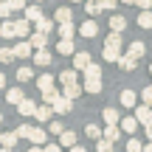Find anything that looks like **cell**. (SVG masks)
<instances>
[{"instance_id":"21","label":"cell","mask_w":152,"mask_h":152,"mask_svg":"<svg viewBox=\"0 0 152 152\" xmlns=\"http://www.w3.org/2000/svg\"><path fill=\"white\" fill-rule=\"evenodd\" d=\"M73 144H76V132H71V130H62V132H59V147H68V149H71Z\"/></svg>"},{"instance_id":"18","label":"cell","mask_w":152,"mask_h":152,"mask_svg":"<svg viewBox=\"0 0 152 152\" xmlns=\"http://www.w3.org/2000/svg\"><path fill=\"white\" fill-rule=\"evenodd\" d=\"M17 141H20V138H17V132H0V144H3L6 149H14Z\"/></svg>"},{"instance_id":"16","label":"cell","mask_w":152,"mask_h":152,"mask_svg":"<svg viewBox=\"0 0 152 152\" xmlns=\"http://www.w3.org/2000/svg\"><path fill=\"white\" fill-rule=\"evenodd\" d=\"M71 20H73V11L68 9V6H59V9H56V14H54V23L59 26V23H71Z\"/></svg>"},{"instance_id":"34","label":"cell","mask_w":152,"mask_h":152,"mask_svg":"<svg viewBox=\"0 0 152 152\" xmlns=\"http://www.w3.org/2000/svg\"><path fill=\"white\" fill-rule=\"evenodd\" d=\"M34 26H37V31H42V34H51V31H54V20H48V17H42V20L34 23Z\"/></svg>"},{"instance_id":"36","label":"cell","mask_w":152,"mask_h":152,"mask_svg":"<svg viewBox=\"0 0 152 152\" xmlns=\"http://www.w3.org/2000/svg\"><path fill=\"white\" fill-rule=\"evenodd\" d=\"M59 93H62V90H56V87H51V90H45V93H42V102H45V104H54Z\"/></svg>"},{"instance_id":"33","label":"cell","mask_w":152,"mask_h":152,"mask_svg":"<svg viewBox=\"0 0 152 152\" xmlns=\"http://www.w3.org/2000/svg\"><path fill=\"white\" fill-rule=\"evenodd\" d=\"M85 11H87L90 17L102 14V6H99V0H85Z\"/></svg>"},{"instance_id":"27","label":"cell","mask_w":152,"mask_h":152,"mask_svg":"<svg viewBox=\"0 0 152 152\" xmlns=\"http://www.w3.org/2000/svg\"><path fill=\"white\" fill-rule=\"evenodd\" d=\"M118 102L124 104V107H135V104H138V96H135L132 90H124V93L118 96Z\"/></svg>"},{"instance_id":"10","label":"cell","mask_w":152,"mask_h":152,"mask_svg":"<svg viewBox=\"0 0 152 152\" xmlns=\"http://www.w3.org/2000/svg\"><path fill=\"white\" fill-rule=\"evenodd\" d=\"M28 141H34V147H39V144L48 141V132H45L42 127H31V132H28Z\"/></svg>"},{"instance_id":"43","label":"cell","mask_w":152,"mask_h":152,"mask_svg":"<svg viewBox=\"0 0 152 152\" xmlns=\"http://www.w3.org/2000/svg\"><path fill=\"white\" fill-rule=\"evenodd\" d=\"M17 138H28V132H31V127H28V124H20V127H17Z\"/></svg>"},{"instance_id":"55","label":"cell","mask_w":152,"mask_h":152,"mask_svg":"<svg viewBox=\"0 0 152 152\" xmlns=\"http://www.w3.org/2000/svg\"><path fill=\"white\" fill-rule=\"evenodd\" d=\"M0 152H14V149H6V147H0Z\"/></svg>"},{"instance_id":"39","label":"cell","mask_w":152,"mask_h":152,"mask_svg":"<svg viewBox=\"0 0 152 152\" xmlns=\"http://www.w3.org/2000/svg\"><path fill=\"white\" fill-rule=\"evenodd\" d=\"M62 130H65V127H62V121H59V118H54V121H48V132H51V135H59Z\"/></svg>"},{"instance_id":"17","label":"cell","mask_w":152,"mask_h":152,"mask_svg":"<svg viewBox=\"0 0 152 152\" xmlns=\"http://www.w3.org/2000/svg\"><path fill=\"white\" fill-rule=\"evenodd\" d=\"M82 93H85V90H82V85H79V82H73V85H65L62 96H65V99H71V102H73V99H79Z\"/></svg>"},{"instance_id":"20","label":"cell","mask_w":152,"mask_h":152,"mask_svg":"<svg viewBox=\"0 0 152 152\" xmlns=\"http://www.w3.org/2000/svg\"><path fill=\"white\" fill-rule=\"evenodd\" d=\"M56 51H59L62 56H73L76 51H73V39H59L56 42Z\"/></svg>"},{"instance_id":"38","label":"cell","mask_w":152,"mask_h":152,"mask_svg":"<svg viewBox=\"0 0 152 152\" xmlns=\"http://www.w3.org/2000/svg\"><path fill=\"white\" fill-rule=\"evenodd\" d=\"M0 62H14V51H11L9 45H3V48H0Z\"/></svg>"},{"instance_id":"3","label":"cell","mask_w":152,"mask_h":152,"mask_svg":"<svg viewBox=\"0 0 152 152\" xmlns=\"http://www.w3.org/2000/svg\"><path fill=\"white\" fill-rule=\"evenodd\" d=\"M34 118L42 121V124H45V121H51V118H54V107H51V104H37V110H34Z\"/></svg>"},{"instance_id":"54","label":"cell","mask_w":152,"mask_h":152,"mask_svg":"<svg viewBox=\"0 0 152 152\" xmlns=\"http://www.w3.org/2000/svg\"><path fill=\"white\" fill-rule=\"evenodd\" d=\"M28 152H42V147H31V149H28Z\"/></svg>"},{"instance_id":"41","label":"cell","mask_w":152,"mask_h":152,"mask_svg":"<svg viewBox=\"0 0 152 152\" xmlns=\"http://www.w3.org/2000/svg\"><path fill=\"white\" fill-rule=\"evenodd\" d=\"M141 147H144V144L141 141H138V138H127V152H141Z\"/></svg>"},{"instance_id":"9","label":"cell","mask_w":152,"mask_h":152,"mask_svg":"<svg viewBox=\"0 0 152 152\" xmlns=\"http://www.w3.org/2000/svg\"><path fill=\"white\" fill-rule=\"evenodd\" d=\"M11 26H14V37H28V31H31V23L23 17V20H11Z\"/></svg>"},{"instance_id":"11","label":"cell","mask_w":152,"mask_h":152,"mask_svg":"<svg viewBox=\"0 0 152 152\" xmlns=\"http://www.w3.org/2000/svg\"><path fill=\"white\" fill-rule=\"evenodd\" d=\"M23 99H26V93H23L20 87H9V90H6V102H9L11 107H17V104L23 102Z\"/></svg>"},{"instance_id":"50","label":"cell","mask_w":152,"mask_h":152,"mask_svg":"<svg viewBox=\"0 0 152 152\" xmlns=\"http://www.w3.org/2000/svg\"><path fill=\"white\" fill-rule=\"evenodd\" d=\"M71 152H87L85 147H79V144H73V147H71Z\"/></svg>"},{"instance_id":"23","label":"cell","mask_w":152,"mask_h":152,"mask_svg":"<svg viewBox=\"0 0 152 152\" xmlns=\"http://www.w3.org/2000/svg\"><path fill=\"white\" fill-rule=\"evenodd\" d=\"M127 54H130L132 59H141V56L147 54V45H144V42H132L130 48H127Z\"/></svg>"},{"instance_id":"8","label":"cell","mask_w":152,"mask_h":152,"mask_svg":"<svg viewBox=\"0 0 152 152\" xmlns=\"http://www.w3.org/2000/svg\"><path fill=\"white\" fill-rule=\"evenodd\" d=\"M17 110H20V115H23V118H31V115H34V110H37V102H34V99H23V102L17 104Z\"/></svg>"},{"instance_id":"53","label":"cell","mask_w":152,"mask_h":152,"mask_svg":"<svg viewBox=\"0 0 152 152\" xmlns=\"http://www.w3.org/2000/svg\"><path fill=\"white\" fill-rule=\"evenodd\" d=\"M118 3H124V6H135V0H118Z\"/></svg>"},{"instance_id":"30","label":"cell","mask_w":152,"mask_h":152,"mask_svg":"<svg viewBox=\"0 0 152 152\" xmlns=\"http://www.w3.org/2000/svg\"><path fill=\"white\" fill-rule=\"evenodd\" d=\"M0 37H3V39H14V26H11V20H3V26H0Z\"/></svg>"},{"instance_id":"44","label":"cell","mask_w":152,"mask_h":152,"mask_svg":"<svg viewBox=\"0 0 152 152\" xmlns=\"http://www.w3.org/2000/svg\"><path fill=\"white\" fill-rule=\"evenodd\" d=\"M141 99H144V104H149V107H152V87H149V85L144 87V93H141Z\"/></svg>"},{"instance_id":"49","label":"cell","mask_w":152,"mask_h":152,"mask_svg":"<svg viewBox=\"0 0 152 152\" xmlns=\"http://www.w3.org/2000/svg\"><path fill=\"white\" fill-rule=\"evenodd\" d=\"M144 130H147V138L152 141V124H144Z\"/></svg>"},{"instance_id":"48","label":"cell","mask_w":152,"mask_h":152,"mask_svg":"<svg viewBox=\"0 0 152 152\" xmlns=\"http://www.w3.org/2000/svg\"><path fill=\"white\" fill-rule=\"evenodd\" d=\"M42 152H59V144H45Z\"/></svg>"},{"instance_id":"25","label":"cell","mask_w":152,"mask_h":152,"mask_svg":"<svg viewBox=\"0 0 152 152\" xmlns=\"http://www.w3.org/2000/svg\"><path fill=\"white\" fill-rule=\"evenodd\" d=\"M135 65H138V59H132L130 54L118 56V68H121V71H135Z\"/></svg>"},{"instance_id":"12","label":"cell","mask_w":152,"mask_h":152,"mask_svg":"<svg viewBox=\"0 0 152 152\" xmlns=\"http://www.w3.org/2000/svg\"><path fill=\"white\" fill-rule=\"evenodd\" d=\"M76 31H79L82 37H96V34H99V26H96V20H85V23H82V28H76Z\"/></svg>"},{"instance_id":"56","label":"cell","mask_w":152,"mask_h":152,"mask_svg":"<svg viewBox=\"0 0 152 152\" xmlns=\"http://www.w3.org/2000/svg\"><path fill=\"white\" fill-rule=\"evenodd\" d=\"M71 3H85V0H71Z\"/></svg>"},{"instance_id":"40","label":"cell","mask_w":152,"mask_h":152,"mask_svg":"<svg viewBox=\"0 0 152 152\" xmlns=\"http://www.w3.org/2000/svg\"><path fill=\"white\" fill-rule=\"evenodd\" d=\"M87 138H96V141H99V138H102V127H99V124H87Z\"/></svg>"},{"instance_id":"4","label":"cell","mask_w":152,"mask_h":152,"mask_svg":"<svg viewBox=\"0 0 152 152\" xmlns=\"http://www.w3.org/2000/svg\"><path fill=\"white\" fill-rule=\"evenodd\" d=\"M11 51H14V59H28L34 54L31 42H17V45H11Z\"/></svg>"},{"instance_id":"7","label":"cell","mask_w":152,"mask_h":152,"mask_svg":"<svg viewBox=\"0 0 152 152\" xmlns=\"http://www.w3.org/2000/svg\"><path fill=\"white\" fill-rule=\"evenodd\" d=\"M87 65H90V54L87 51H76L73 54V71H85Z\"/></svg>"},{"instance_id":"46","label":"cell","mask_w":152,"mask_h":152,"mask_svg":"<svg viewBox=\"0 0 152 152\" xmlns=\"http://www.w3.org/2000/svg\"><path fill=\"white\" fill-rule=\"evenodd\" d=\"M9 6H11V11H23L26 9V0H9Z\"/></svg>"},{"instance_id":"24","label":"cell","mask_w":152,"mask_h":152,"mask_svg":"<svg viewBox=\"0 0 152 152\" xmlns=\"http://www.w3.org/2000/svg\"><path fill=\"white\" fill-rule=\"evenodd\" d=\"M102 118H104V124H118L121 115H118V110H115V107H107V110L102 113Z\"/></svg>"},{"instance_id":"5","label":"cell","mask_w":152,"mask_h":152,"mask_svg":"<svg viewBox=\"0 0 152 152\" xmlns=\"http://www.w3.org/2000/svg\"><path fill=\"white\" fill-rule=\"evenodd\" d=\"M102 138H104V141H110V144H115V141L121 138V127H118V124H107V127L102 130Z\"/></svg>"},{"instance_id":"22","label":"cell","mask_w":152,"mask_h":152,"mask_svg":"<svg viewBox=\"0 0 152 152\" xmlns=\"http://www.w3.org/2000/svg\"><path fill=\"white\" fill-rule=\"evenodd\" d=\"M73 34H76L73 23H59V39H73Z\"/></svg>"},{"instance_id":"28","label":"cell","mask_w":152,"mask_h":152,"mask_svg":"<svg viewBox=\"0 0 152 152\" xmlns=\"http://www.w3.org/2000/svg\"><path fill=\"white\" fill-rule=\"evenodd\" d=\"M82 76H85V79H102V68H99L96 62H90V65L82 71Z\"/></svg>"},{"instance_id":"58","label":"cell","mask_w":152,"mask_h":152,"mask_svg":"<svg viewBox=\"0 0 152 152\" xmlns=\"http://www.w3.org/2000/svg\"><path fill=\"white\" fill-rule=\"evenodd\" d=\"M34 3H42V0H34Z\"/></svg>"},{"instance_id":"26","label":"cell","mask_w":152,"mask_h":152,"mask_svg":"<svg viewBox=\"0 0 152 152\" xmlns=\"http://www.w3.org/2000/svg\"><path fill=\"white\" fill-rule=\"evenodd\" d=\"M37 87H39V90H51V87H54V76H51V73H42V76H37Z\"/></svg>"},{"instance_id":"37","label":"cell","mask_w":152,"mask_h":152,"mask_svg":"<svg viewBox=\"0 0 152 152\" xmlns=\"http://www.w3.org/2000/svg\"><path fill=\"white\" fill-rule=\"evenodd\" d=\"M11 14H14V11H11V6H9V0H0V20H9Z\"/></svg>"},{"instance_id":"15","label":"cell","mask_w":152,"mask_h":152,"mask_svg":"<svg viewBox=\"0 0 152 152\" xmlns=\"http://www.w3.org/2000/svg\"><path fill=\"white\" fill-rule=\"evenodd\" d=\"M118 127H121V132L132 135V132L138 130V121H135V115H127V118H121V121H118Z\"/></svg>"},{"instance_id":"2","label":"cell","mask_w":152,"mask_h":152,"mask_svg":"<svg viewBox=\"0 0 152 152\" xmlns=\"http://www.w3.org/2000/svg\"><path fill=\"white\" fill-rule=\"evenodd\" d=\"M51 107H54V113H56V115H65V113H71L73 102H71V99H65V96L59 93V96H56V102L51 104Z\"/></svg>"},{"instance_id":"52","label":"cell","mask_w":152,"mask_h":152,"mask_svg":"<svg viewBox=\"0 0 152 152\" xmlns=\"http://www.w3.org/2000/svg\"><path fill=\"white\" fill-rule=\"evenodd\" d=\"M6 87V73H0V90Z\"/></svg>"},{"instance_id":"31","label":"cell","mask_w":152,"mask_h":152,"mask_svg":"<svg viewBox=\"0 0 152 152\" xmlns=\"http://www.w3.org/2000/svg\"><path fill=\"white\" fill-rule=\"evenodd\" d=\"M17 82H28V79H34V71H31V68H28V65H23V68H17Z\"/></svg>"},{"instance_id":"57","label":"cell","mask_w":152,"mask_h":152,"mask_svg":"<svg viewBox=\"0 0 152 152\" xmlns=\"http://www.w3.org/2000/svg\"><path fill=\"white\" fill-rule=\"evenodd\" d=\"M0 124H3V113H0Z\"/></svg>"},{"instance_id":"42","label":"cell","mask_w":152,"mask_h":152,"mask_svg":"<svg viewBox=\"0 0 152 152\" xmlns=\"http://www.w3.org/2000/svg\"><path fill=\"white\" fill-rule=\"evenodd\" d=\"M96 152H113V144L104 141V138H99V141H96Z\"/></svg>"},{"instance_id":"32","label":"cell","mask_w":152,"mask_h":152,"mask_svg":"<svg viewBox=\"0 0 152 152\" xmlns=\"http://www.w3.org/2000/svg\"><path fill=\"white\" fill-rule=\"evenodd\" d=\"M59 82H62V85H73V82H76V71H73V68L59 71Z\"/></svg>"},{"instance_id":"13","label":"cell","mask_w":152,"mask_h":152,"mask_svg":"<svg viewBox=\"0 0 152 152\" xmlns=\"http://www.w3.org/2000/svg\"><path fill=\"white\" fill-rule=\"evenodd\" d=\"M26 20L28 23H39V20H42V6H37V3L26 6Z\"/></svg>"},{"instance_id":"6","label":"cell","mask_w":152,"mask_h":152,"mask_svg":"<svg viewBox=\"0 0 152 152\" xmlns=\"http://www.w3.org/2000/svg\"><path fill=\"white\" fill-rule=\"evenodd\" d=\"M34 65H39V68H48L51 65V59H54V56H51V51H45V48H39V51H34Z\"/></svg>"},{"instance_id":"59","label":"cell","mask_w":152,"mask_h":152,"mask_svg":"<svg viewBox=\"0 0 152 152\" xmlns=\"http://www.w3.org/2000/svg\"><path fill=\"white\" fill-rule=\"evenodd\" d=\"M149 71H152V68H149Z\"/></svg>"},{"instance_id":"29","label":"cell","mask_w":152,"mask_h":152,"mask_svg":"<svg viewBox=\"0 0 152 152\" xmlns=\"http://www.w3.org/2000/svg\"><path fill=\"white\" fill-rule=\"evenodd\" d=\"M82 90L85 93H102V79H85Z\"/></svg>"},{"instance_id":"51","label":"cell","mask_w":152,"mask_h":152,"mask_svg":"<svg viewBox=\"0 0 152 152\" xmlns=\"http://www.w3.org/2000/svg\"><path fill=\"white\" fill-rule=\"evenodd\" d=\"M141 152H152V141H149V144H144V147H141Z\"/></svg>"},{"instance_id":"1","label":"cell","mask_w":152,"mask_h":152,"mask_svg":"<svg viewBox=\"0 0 152 152\" xmlns=\"http://www.w3.org/2000/svg\"><path fill=\"white\" fill-rule=\"evenodd\" d=\"M135 121L138 124H152V107L149 104H135Z\"/></svg>"},{"instance_id":"14","label":"cell","mask_w":152,"mask_h":152,"mask_svg":"<svg viewBox=\"0 0 152 152\" xmlns=\"http://www.w3.org/2000/svg\"><path fill=\"white\" fill-rule=\"evenodd\" d=\"M28 42H31V48H34V51H39V48H45V45H48V34H42V31H34Z\"/></svg>"},{"instance_id":"19","label":"cell","mask_w":152,"mask_h":152,"mask_svg":"<svg viewBox=\"0 0 152 152\" xmlns=\"http://www.w3.org/2000/svg\"><path fill=\"white\" fill-rule=\"evenodd\" d=\"M110 28L121 34V31L127 28V17H124V14H113V17H110Z\"/></svg>"},{"instance_id":"47","label":"cell","mask_w":152,"mask_h":152,"mask_svg":"<svg viewBox=\"0 0 152 152\" xmlns=\"http://www.w3.org/2000/svg\"><path fill=\"white\" fill-rule=\"evenodd\" d=\"M135 6H141L144 11H152V0H135Z\"/></svg>"},{"instance_id":"45","label":"cell","mask_w":152,"mask_h":152,"mask_svg":"<svg viewBox=\"0 0 152 152\" xmlns=\"http://www.w3.org/2000/svg\"><path fill=\"white\" fill-rule=\"evenodd\" d=\"M99 6H102V11H104V9L110 11V9H115V6H118V0H99Z\"/></svg>"},{"instance_id":"35","label":"cell","mask_w":152,"mask_h":152,"mask_svg":"<svg viewBox=\"0 0 152 152\" xmlns=\"http://www.w3.org/2000/svg\"><path fill=\"white\" fill-rule=\"evenodd\" d=\"M138 26L149 31V28H152V11H141V14H138Z\"/></svg>"}]
</instances>
